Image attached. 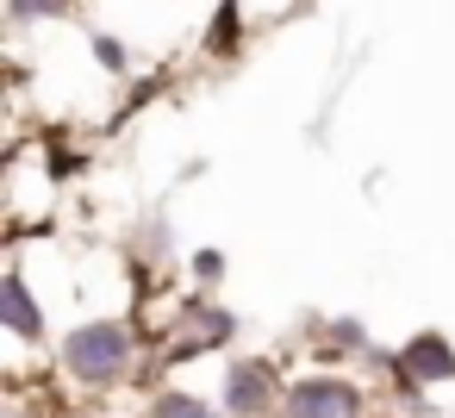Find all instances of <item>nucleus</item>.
<instances>
[{
	"instance_id": "f257e3e1",
	"label": "nucleus",
	"mask_w": 455,
	"mask_h": 418,
	"mask_svg": "<svg viewBox=\"0 0 455 418\" xmlns=\"http://www.w3.org/2000/svg\"><path fill=\"white\" fill-rule=\"evenodd\" d=\"M144 331L138 318L125 312H94V318H76L63 337H57V381L82 399H107L119 387H138L144 374Z\"/></svg>"
},
{
	"instance_id": "9d476101",
	"label": "nucleus",
	"mask_w": 455,
	"mask_h": 418,
	"mask_svg": "<svg viewBox=\"0 0 455 418\" xmlns=\"http://www.w3.org/2000/svg\"><path fill=\"white\" fill-rule=\"evenodd\" d=\"M76 13V0H7V26L26 32V26H57Z\"/></svg>"
},
{
	"instance_id": "f03ea898",
	"label": "nucleus",
	"mask_w": 455,
	"mask_h": 418,
	"mask_svg": "<svg viewBox=\"0 0 455 418\" xmlns=\"http://www.w3.org/2000/svg\"><path fill=\"white\" fill-rule=\"evenodd\" d=\"M281 418H380V393L355 368H293Z\"/></svg>"
},
{
	"instance_id": "39448f33",
	"label": "nucleus",
	"mask_w": 455,
	"mask_h": 418,
	"mask_svg": "<svg viewBox=\"0 0 455 418\" xmlns=\"http://www.w3.org/2000/svg\"><path fill=\"white\" fill-rule=\"evenodd\" d=\"M387 387H455V343L443 331H411L399 350H393V381Z\"/></svg>"
},
{
	"instance_id": "f8f14e48",
	"label": "nucleus",
	"mask_w": 455,
	"mask_h": 418,
	"mask_svg": "<svg viewBox=\"0 0 455 418\" xmlns=\"http://www.w3.org/2000/svg\"><path fill=\"white\" fill-rule=\"evenodd\" d=\"M188 269H194V275H188V281H194V293H212V287L225 281V250H194V262H188Z\"/></svg>"
},
{
	"instance_id": "7ed1b4c3",
	"label": "nucleus",
	"mask_w": 455,
	"mask_h": 418,
	"mask_svg": "<svg viewBox=\"0 0 455 418\" xmlns=\"http://www.w3.org/2000/svg\"><path fill=\"white\" fill-rule=\"evenodd\" d=\"M287 381L293 374L275 356H231L219 374V406H225V418H281Z\"/></svg>"
},
{
	"instance_id": "423d86ee",
	"label": "nucleus",
	"mask_w": 455,
	"mask_h": 418,
	"mask_svg": "<svg viewBox=\"0 0 455 418\" xmlns=\"http://www.w3.org/2000/svg\"><path fill=\"white\" fill-rule=\"evenodd\" d=\"M0 325L13 343H51V312L20 262H7V275H0Z\"/></svg>"
},
{
	"instance_id": "9b49d317",
	"label": "nucleus",
	"mask_w": 455,
	"mask_h": 418,
	"mask_svg": "<svg viewBox=\"0 0 455 418\" xmlns=\"http://www.w3.org/2000/svg\"><path fill=\"white\" fill-rule=\"evenodd\" d=\"M88 57H94L113 82H125V76H132V51H125L113 32H88Z\"/></svg>"
},
{
	"instance_id": "1a4fd4ad",
	"label": "nucleus",
	"mask_w": 455,
	"mask_h": 418,
	"mask_svg": "<svg viewBox=\"0 0 455 418\" xmlns=\"http://www.w3.org/2000/svg\"><path fill=\"white\" fill-rule=\"evenodd\" d=\"M0 418H69V412H63V393H57L51 381L13 374V381H7V406H0Z\"/></svg>"
},
{
	"instance_id": "0eeeda50",
	"label": "nucleus",
	"mask_w": 455,
	"mask_h": 418,
	"mask_svg": "<svg viewBox=\"0 0 455 418\" xmlns=\"http://www.w3.org/2000/svg\"><path fill=\"white\" fill-rule=\"evenodd\" d=\"M306 343L318 350V368H355V362L374 350V337H368L362 318H312Z\"/></svg>"
},
{
	"instance_id": "6e6552de",
	"label": "nucleus",
	"mask_w": 455,
	"mask_h": 418,
	"mask_svg": "<svg viewBox=\"0 0 455 418\" xmlns=\"http://www.w3.org/2000/svg\"><path fill=\"white\" fill-rule=\"evenodd\" d=\"M138 418H225V406L206 399V393H194V387H150L144 406H138Z\"/></svg>"
},
{
	"instance_id": "20e7f679",
	"label": "nucleus",
	"mask_w": 455,
	"mask_h": 418,
	"mask_svg": "<svg viewBox=\"0 0 455 418\" xmlns=\"http://www.w3.org/2000/svg\"><path fill=\"white\" fill-rule=\"evenodd\" d=\"M225 343H237V312H225L219 300H206V293H188L181 300V312L163 325V368H175V362H188V356H206V350H225Z\"/></svg>"
}]
</instances>
